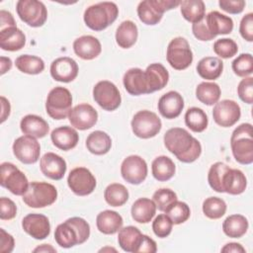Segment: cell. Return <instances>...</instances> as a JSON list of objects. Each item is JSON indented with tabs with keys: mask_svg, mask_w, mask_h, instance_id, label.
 Instances as JSON below:
<instances>
[{
	"mask_svg": "<svg viewBox=\"0 0 253 253\" xmlns=\"http://www.w3.org/2000/svg\"><path fill=\"white\" fill-rule=\"evenodd\" d=\"M164 145L169 152L184 163L196 161L202 153L200 141L182 127L169 128L164 134Z\"/></svg>",
	"mask_w": 253,
	"mask_h": 253,
	"instance_id": "1",
	"label": "cell"
},
{
	"mask_svg": "<svg viewBox=\"0 0 253 253\" xmlns=\"http://www.w3.org/2000/svg\"><path fill=\"white\" fill-rule=\"evenodd\" d=\"M90 236V225L82 217L73 216L58 224L54 231V239L62 248H71L84 243Z\"/></svg>",
	"mask_w": 253,
	"mask_h": 253,
	"instance_id": "2",
	"label": "cell"
},
{
	"mask_svg": "<svg viewBox=\"0 0 253 253\" xmlns=\"http://www.w3.org/2000/svg\"><path fill=\"white\" fill-rule=\"evenodd\" d=\"M119 16V8L114 2H99L89 6L84 12L85 25L96 32H100L112 25Z\"/></svg>",
	"mask_w": 253,
	"mask_h": 253,
	"instance_id": "3",
	"label": "cell"
},
{
	"mask_svg": "<svg viewBox=\"0 0 253 253\" xmlns=\"http://www.w3.org/2000/svg\"><path fill=\"white\" fill-rule=\"evenodd\" d=\"M230 146L233 157L238 163L249 165L253 162V136L251 124H241L232 131Z\"/></svg>",
	"mask_w": 253,
	"mask_h": 253,
	"instance_id": "4",
	"label": "cell"
},
{
	"mask_svg": "<svg viewBox=\"0 0 253 253\" xmlns=\"http://www.w3.org/2000/svg\"><path fill=\"white\" fill-rule=\"evenodd\" d=\"M23 202L30 208L40 209L52 205L57 199L56 188L46 182L34 181L22 196Z\"/></svg>",
	"mask_w": 253,
	"mask_h": 253,
	"instance_id": "5",
	"label": "cell"
},
{
	"mask_svg": "<svg viewBox=\"0 0 253 253\" xmlns=\"http://www.w3.org/2000/svg\"><path fill=\"white\" fill-rule=\"evenodd\" d=\"M72 107V95L70 91L61 86L51 89L46 97L45 111L53 120H64L68 117Z\"/></svg>",
	"mask_w": 253,
	"mask_h": 253,
	"instance_id": "6",
	"label": "cell"
},
{
	"mask_svg": "<svg viewBox=\"0 0 253 253\" xmlns=\"http://www.w3.org/2000/svg\"><path fill=\"white\" fill-rule=\"evenodd\" d=\"M181 1L177 0H144L137 6L139 20L148 26L158 24L166 11L179 6Z\"/></svg>",
	"mask_w": 253,
	"mask_h": 253,
	"instance_id": "7",
	"label": "cell"
},
{
	"mask_svg": "<svg viewBox=\"0 0 253 253\" xmlns=\"http://www.w3.org/2000/svg\"><path fill=\"white\" fill-rule=\"evenodd\" d=\"M166 58L170 66L176 70H184L193 62V52L185 38L177 37L171 40L167 46Z\"/></svg>",
	"mask_w": 253,
	"mask_h": 253,
	"instance_id": "8",
	"label": "cell"
},
{
	"mask_svg": "<svg viewBox=\"0 0 253 253\" xmlns=\"http://www.w3.org/2000/svg\"><path fill=\"white\" fill-rule=\"evenodd\" d=\"M130 125L134 135L143 139L154 137L162 127L159 117L148 110L138 111L133 116Z\"/></svg>",
	"mask_w": 253,
	"mask_h": 253,
	"instance_id": "9",
	"label": "cell"
},
{
	"mask_svg": "<svg viewBox=\"0 0 253 253\" xmlns=\"http://www.w3.org/2000/svg\"><path fill=\"white\" fill-rule=\"evenodd\" d=\"M0 184L16 196H23L30 185L26 175L10 162L0 165Z\"/></svg>",
	"mask_w": 253,
	"mask_h": 253,
	"instance_id": "10",
	"label": "cell"
},
{
	"mask_svg": "<svg viewBox=\"0 0 253 253\" xmlns=\"http://www.w3.org/2000/svg\"><path fill=\"white\" fill-rule=\"evenodd\" d=\"M16 11L19 18L33 28L42 27L47 19V10L42 1L19 0Z\"/></svg>",
	"mask_w": 253,
	"mask_h": 253,
	"instance_id": "11",
	"label": "cell"
},
{
	"mask_svg": "<svg viewBox=\"0 0 253 253\" xmlns=\"http://www.w3.org/2000/svg\"><path fill=\"white\" fill-rule=\"evenodd\" d=\"M95 102L105 111H115L121 105L122 98L118 87L111 81H99L93 88Z\"/></svg>",
	"mask_w": 253,
	"mask_h": 253,
	"instance_id": "12",
	"label": "cell"
},
{
	"mask_svg": "<svg viewBox=\"0 0 253 253\" xmlns=\"http://www.w3.org/2000/svg\"><path fill=\"white\" fill-rule=\"evenodd\" d=\"M67 185L77 196H87L96 188V178L91 171L85 167L72 169L67 177Z\"/></svg>",
	"mask_w": 253,
	"mask_h": 253,
	"instance_id": "13",
	"label": "cell"
},
{
	"mask_svg": "<svg viewBox=\"0 0 253 253\" xmlns=\"http://www.w3.org/2000/svg\"><path fill=\"white\" fill-rule=\"evenodd\" d=\"M12 148L16 158L24 164H34L40 158V142L31 135L25 134L16 138Z\"/></svg>",
	"mask_w": 253,
	"mask_h": 253,
	"instance_id": "14",
	"label": "cell"
},
{
	"mask_svg": "<svg viewBox=\"0 0 253 253\" xmlns=\"http://www.w3.org/2000/svg\"><path fill=\"white\" fill-rule=\"evenodd\" d=\"M121 174L127 183L139 185L147 176V164L142 157L129 155L122 162Z\"/></svg>",
	"mask_w": 253,
	"mask_h": 253,
	"instance_id": "15",
	"label": "cell"
},
{
	"mask_svg": "<svg viewBox=\"0 0 253 253\" xmlns=\"http://www.w3.org/2000/svg\"><path fill=\"white\" fill-rule=\"evenodd\" d=\"M241 117V109L233 100H221L214 104L212 118L215 124L222 127L234 126Z\"/></svg>",
	"mask_w": 253,
	"mask_h": 253,
	"instance_id": "16",
	"label": "cell"
},
{
	"mask_svg": "<svg viewBox=\"0 0 253 253\" xmlns=\"http://www.w3.org/2000/svg\"><path fill=\"white\" fill-rule=\"evenodd\" d=\"M68 119L73 127L79 130H86L96 125L98 113L91 105L82 103L71 109Z\"/></svg>",
	"mask_w": 253,
	"mask_h": 253,
	"instance_id": "17",
	"label": "cell"
},
{
	"mask_svg": "<svg viewBox=\"0 0 253 253\" xmlns=\"http://www.w3.org/2000/svg\"><path fill=\"white\" fill-rule=\"evenodd\" d=\"M22 227L26 233L38 240L46 238L50 233L49 220L42 213H29L24 216Z\"/></svg>",
	"mask_w": 253,
	"mask_h": 253,
	"instance_id": "18",
	"label": "cell"
},
{
	"mask_svg": "<svg viewBox=\"0 0 253 253\" xmlns=\"http://www.w3.org/2000/svg\"><path fill=\"white\" fill-rule=\"evenodd\" d=\"M77 62L68 56L58 57L50 64V75L58 82L69 83L73 81L78 75Z\"/></svg>",
	"mask_w": 253,
	"mask_h": 253,
	"instance_id": "19",
	"label": "cell"
},
{
	"mask_svg": "<svg viewBox=\"0 0 253 253\" xmlns=\"http://www.w3.org/2000/svg\"><path fill=\"white\" fill-rule=\"evenodd\" d=\"M157 107L160 115L165 119H176L184 109V99L177 91H169L160 97Z\"/></svg>",
	"mask_w": 253,
	"mask_h": 253,
	"instance_id": "20",
	"label": "cell"
},
{
	"mask_svg": "<svg viewBox=\"0 0 253 253\" xmlns=\"http://www.w3.org/2000/svg\"><path fill=\"white\" fill-rule=\"evenodd\" d=\"M40 168L45 177L57 181L63 178L67 166L61 156L53 152H46L41 158Z\"/></svg>",
	"mask_w": 253,
	"mask_h": 253,
	"instance_id": "21",
	"label": "cell"
},
{
	"mask_svg": "<svg viewBox=\"0 0 253 253\" xmlns=\"http://www.w3.org/2000/svg\"><path fill=\"white\" fill-rule=\"evenodd\" d=\"M123 83L126 92L132 96L149 94L145 72L137 67L128 69L123 78Z\"/></svg>",
	"mask_w": 253,
	"mask_h": 253,
	"instance_id": "22",
	"label": "cell"
},
{
	"mask_svg": "<svg viewBox=\"0 0 253 253\" xmlns=\"http://www.w3.org/2000/svg\"><path fill=\"white\" fill-rule=\"evenodd\" d=\"M73 50L78 57L84 60H91L101 53L102 45L97 38L86 35L81 36L74 41Z\"/></svg>",
	"mask_w": 253,
	"mask_h": 253,
	"instance_id": "23",
	"label": "cell"
},
{
	"mask_svg": "<svg viewBox=\"0 0 253 253\" xmlns=\"http://www.w3.org/2000/svg\"><path fill=\"white\" fill-rule=\"evenodd\" d=\"M50 139L55 147L67 151L77 145L79 135L73 127L68 126H62L54 128L51 131Z\"/></svg>",
	"mask_w": 253,
	"mask_h": 253,
	"instance_id": "24",
	"label": "cell"
},
{
	"mask_svg": "<svg viewBox=\"0 0 253 253\" xmlns=\"http://www.w3.org/2000/svg\"><path fill=\"white\" fill-rule=\"evenodd\" d=\"M144 72L149 94L155 91H159L167 85L169 80V73L161 63H151L146 67Z\"/></svg>",
	"mask_w": 253,
	"mask_h": 253,
	"instance_id": "25",
	"label": "cell"
},
{
	"mask_svg": "<svg viewBox=\"0 0 253 253\" xmlns=\"http://www.w3.org/2000/svg\"><path fill=\"white\" fill-rule=\"evenodd\" d=\"M206 25L210 33L216 37L218 35L230 34L233 30V21L230 17L219 13L218 11H211L205 16Z\"/></svg>",
	"mask_w": 253,
	"mask_h": 253,
	"instance_id": "26",
	"label": "cell"
},
{
	"mask_svg": "<svg viewBox=\"0 0 253 253\" xmlns=\"http://www.w3.org/2000/svg\"><path fill=\"white\" fill-rule=\"evenodd\" d=\"M20 128L24 134L36 138L44 137L49 130L48 124L42 117L37 115H27L20 123Z\"/></svg>",
	"mask_w": 253,
	"mask_h": 253,
	"instance_id": "27",
	"label": "cell"
},
{
	"mask_svg": "<svg viewBox=\"0 0 253 253\" xmlns=\"http://www.w3.org/2000/svg\"><path fill=\"white\" fill-rule=\"evenodd\" d=\"M26 43L25 34L17 27H10L0 30V47L3 50L17 51Z\"/></svg>",
	"mask_w": 253,
	"mask_h": 253,
	"instance_id": "28",
	"label": "cell"
},
{
	"mask_svg": "<svg viewBox=\"0 0 253 253\" xmlns=\"http://www.w3.org/2000/svg\"><path fill=\"white\" fill-rule=\"evenodd\" d=\"M247 187V179L239 169L229 168L222 178L223 193L229 195H240Z\"/></svg>",
	"mask_w": 253,
	"mask_h": 253,
	"instance_id": "29",
	"label": "cell"
},
{
	"mask_svg": "<svg viewBox=\"0 0 253 253\" xmlns=\"http://www.w3.org/2000/svg\"><path fill=\"white\" fill-rule=\"evenodd\" d=\"M124 220L120 213L115 211L106 210L98 213L96 225L100 232L104 234H115L123 226Z\"/></svg>",
	"mask_w": 253,
	"mask_h": 253,
	"instance_id": "30",
	"label": "cell"
},
{
	"mask_svg": "<svg viewBox=\"0 0 253 253\" xmlns=\"http://www.w3.org/2000/svg\"><path fill=\"white\" fill-rule=\"evenodd\" d=\"M131 217L138 223H148L156 212V205L153 200L139 198L131 206Z\"/></svg>",
	"mask_w": 253,
	"mask_h": 253,
	"instance_id": "31",
	"label": "cell"
},
{
	"mask_svg": "<svg viewBox=\"0 0 253 253\" xmlns=\"http://www.w3.org/2000/svg\"><path fill=\"white\" fill-rule=\"evenodd\" d=\"M142 233L140 230L132 225L123 227L119 230L118 242L120 247L126 252L136 253L137 248L142 239Z\"/></svg>",
	"mask_w": 253,
	"mask_h": 253,
	"instance_id": "32",
	"label": "cell"
},
{
	"mask_svg": "<svg viewBox=\"0 0 253 253\" xmlns=\"http://www.w3.org/2000/svg\"><path fill=\"white\" fill-rule=\"evenodd\" d=\"M223 70V62L215 56H206L197 64L198 74L206 80L217 79Z\"/></svg>",
	"mask_w": 253,
	"mask_h": 253,
	"instance_id": "33",
	"label": "cell"
},
{
	"mask_svg": "<svg viewBox=\"0 0 253 253\" xmlns=\"http://www.w3.org/2000/svg\"><path fill=\"white\" fill-rule=\"evenodd\" d=\"M138 31L136 25L130 21L126 20L120 24L116 31V42L118 45L122 48L131 47L137 40Z\"/></svg>",
	"mask_w": 253,
	"mask_h": 253,
	"instance_id": "34",
	"label": "cell"
},
{
	"mask_svg": "<svg viewBox=\"0 0 253 253\" xmlns=\"http://www.w3.org/2000/svg\"><path fill=\"white\" fill-rule=\"evenodd\" d=\"M111 146L112 139L110 135L103 130H95L87 136L86 147L92 154H106L111 149Z\"/></svg>",
	"mask_w": 253,
	"mask_h": 253,
	"instance_id": "35",
	"label": "cell"
},
{
	"mask_svg": "<svg viewBox=\"0 0 253 253\" xmlns=\"http://www.w3.org/2000/svg\"><path fill=\"white\" fill-rule=\"evenodd\" d=\"M248 226V220L244 215L231 214L224 219L222 223V230L228 237L240 238L247 232Z\"/></svg>",
	"mask_w": 253,
	"mask_h": 253,
	"instance_id": "36",
	"label": "cell"
},
{
	"mask_svg": "<svg viewBox=\"0 0 253 253\" xmlns=\"http://www.w3.org/2000/svg\"><path fill=\"white\" fill-rule=\"evenodd\" d=\"M151 171L153 177L160 182H165L170 180L176 171L175 164L173 160L165 155L156 157L151 164Z\"/></svg>",
	"mask_w": 253,
	"mask_h": 253,
	"instance_id": "37",
	"label": "cell"
},
{
	"mask_svg": "<svg viewBox=\"0 0 253 253\" xmlns=\"http://www.w3.org/2000/svg\"><path fill=\"white\" fill-rule=\"evenodd\" d=\"M180 7L183 18L190 23H198L206 16V6L202 0L181 1Z\"/></svg>",
	"mask_w": 253,
	"mask_h": 253,
	"instance_id": "38",
	"label": "cell"
},
{
	"mask_svg": "<svg viewBox=\"0 0 253 253\" xmlns=\"http://www.w3.org/2000/svg\"><path fill=\"white\" fill-rule=\"evenodd\" d=\"M220 87L214 82H202L196 88L197 99L207 106L216 104L220 98Z\"/></svg>",
	"mask_w": 253,
	"mask_h": 253,
	"instance_id": "39",
	"label": "cell"
},
{
	"mask_svg": "<svg viewBox=\"0 0 253 253\" xmlns=\"http://www.w3.org/2000/svg\"><path fill=\"white\" fill-rule=\"evenodd\" d=\"M15 65L21 72L30 75L40 74L44 69L43 60L39 56L30 54H22L18 56L15 60Z\"/></svg>",
	"mask_w": 253,
	"mask_h": 253,
	"instance_id": "40",
	"label": "cell"
},
{
	"mask_svg": "<svg viewBox=\"0 0 253 253\" xmlns=\"http://www.w3.org/2000/svg\"><path fill=\"white\" fill-rule=\"evenodd\" d=\"M185 124L194 132H202L208 126L209 119L204 110L198 107H192L185 114Z\"/></svg>",
	"mask_w": 253,
	"mask_h": 253,
	"instance_id": "41",
	"label": "cell"
},
{
	"mask_svg": "<svg viewBox=\"0 0 253 253\" xmlns=\"http://www.w3.org/2000/svg\"><path fill=\"white\" fill-rule=\"evenodd\" d=\"M104 198L108 205L112 207H121L127 202L128 191L123 184L113 183L105 189Z\"/></svg>",
	"mask_w": 253,
	"mask_h": 253,
	"instance_id": "42",
	"label": "cell"
},
{
	"mask_svg": "<svg viewBox=\"0 0 253 253\" xmlns=\"http://www.w3.org/2000/svg\"><path fill=\"white\" fill-rule=\"evenodd\" d=\"M226 211L225 202L217 197L207 198L203 203V212L211 219H218Z\"/></svg>",
	"mask_w": 253,
	"mask_h": 253,
	"instance_id": "43",
	"label": "cell"
},
{
	"mask_svg": "<svg viewBox=\"0 0 253 253\" xmlns=\"http://www.w3.org/2000/svg\"><path fill=\"white\" fill-rule=\"evenodd\" d=\"M228 169L229 166L223 162H215L211 166L208 174V182L213 191L217 193H223L222 178Z\"/></svg>",
	"mask_w": 253,
	"mask_h": 253,
	"instance_id": "44",
	"label": "cell"
},
{
	"mask_svg": "<svg viewBox=\"0 0 253 253\" xmlns=\"http://www.w3.org/2000/svg\"><path fill=\"white\" fill-rule=\"evenodd\" d=\"M166 214L170 217L173 224H181L188 220L191 215V210L189 206L181 201L174 202L166 211Z\"/></svg>",
	"mask_w": 253,
	"mask_h": 253,
	"instance_id": "45",
	"label": "cell"
},
{
	"mask_svg": "<svg viewBox=\"0 0 253 253\" xmlns=\"http://www.w3.org/2000/svg\"><path fill=\"white\" fill-rule=\"evenodd\" d=\"M232 70L239 77H248L253 72V57L251 53H241L232 61Z\"/></svg>",
	"mask_w": 253,
	"mask_h": 253,
	"instance_id": "46",
	"label": "cell"
},
{
	"mask_svg": "<svg viewBox=\"0 0 253 253\" xmlns=\"http://www.w3.org/2000/svg\"><path fill=\"white\" fill-rule=\"evenodd\" d=\"M152 200L156 205V209L161 211H165L174 202L177 201V195L171 189L161 188L154 192Z\"/></svg>",
	"mask_w": 253,
	"mask_h": 253,
	"instance_id": "47",
	"label": "cell"
},
{
	"mask_svg": "<svg viewBox=\"0 0 253 253\" xmlns=\"http://www.w3.org/2000/svg\"><path fill=\"white\" fill-rule=\"evenodd\" d=\"M213 51L221 58H230L238 51L237 43L231 39H219L213 43Z\"/></svg>",
	"mask_w": 253,
	"mask_h": 253,
	"instance_id": "48",
	"label": "cell"
},
{
	"mask_svg": "<svg viewBox=\"0 0 253 253\" xmlns=\"http://www.w3.org/2000/svg\"><path fill=\"white\" fill-rule=\"evenodd\" d=\"M173 222L166 213L158 214L152 222V230L159 238L167 237L172 231Z\"/></svg>",
	"mask_w": 253,
	"mask_h": 253,
	"instance_id": "49",
	"label": "cell"
},
{
	"mask_svg": "<svg viewBox=\"0 0 253 253\" xmlns=\"http://www.w3.org/2000/svg\"><path fill=\"white\" fill-rule=\"evenodd\" d=\"M237 94L241 101L246 104L251 105L253 103V78L251 76L244 77L238 86H237Z\"/></svg>",
	"mask_w": 253,
	"mask_h": 253,
	"instance_id": "50",
	"label": "cell"
},
{
	"mask_svg": "<svg viewBox=\"0 0 253 253\" xmlns=\"http://www.w3.org/2000/svg\"><path fill=\"white\" fill-rule=\"evenodd\" d=\"M17 214V207L9 198L2 197L0 199V218L2 220H10Z\"/></svg>",
	"mask_w": 253,
	"mask_h": 253,
	"instance_id": "51",
	"label": "cell"
},
{
	"mask_svg": "<svg viewBox=\"0 0 253 253\" xmlns=\"http://www.w3.org/2000/svg\"><path fill=\"white\" fill-rule=\"evenodd\" d=\"M239 33L245 41L250 42L253 41V13L243 16L239 25Z\"/></svg>",
	"mask_w": 253,
	"mask_h": 253,
	"instance_id": "52",
	"label": "cell"
},
{
	"mask_svg": "<svg viewBox=\"0 0 253 253\" xmlns=\"http://www.w3.org/2000/svg\"><path fill=\"white\" fill-rule=\"evenodd\" d=\"M244 0H219L218 5L221 10L229 14H240L245 7Z\"/></svg>",
	"mask_w": 253,
	"mask_h": 253,
	"instance_id": "53",
	"label": "cell"
},
{
	"mask_svg": "<svg viewBox=\"0 0 253 253\" xmlns=\"http://www.w3.org/2000/svg\"><path fill=\"white\" fill-rule=\"evenodd\" d=\"M192 31H193L194 36L200 41H204V42L205 41H211V40H213L215 38L214 36H212L210 33V31H209V29L206 25L205 18L202 21L193 24Z\"/></svg>",
	"mask_w": 253,
	"mask_h": 253,
	"instance_id": "54",
	"label": "cell"
},
{
	"mask_svg": "<svg viewBox=\"0 0 253 253\" xmlns=\"http://www.w3.org/2000/svg\"><path fill=\"white\" fill-rule=\"evenodd\" d=\"M15 246L14 237L6 232L3 228H0V252L11 253Z\"/></svg>",
	"mask_w": 253,
	"mask_h": 253,
	"instance_id": "55",
	"label": "cell"
},
{
	"mask_svg": "<svg viewBox=\"0 0 253 253\" xmlns=\"http://www.w3.org/2000/svg\"><path fill=\"white\" fill-rule=\"evenodd\" d=\"M157 251L156 242L149 236L143 234L136 253H155Z\"/></svg>",
	"mask_w": 253,
	"mask_h": 253,
	"instance_id": "56",
	"label": "cell"
},
{
	"mask_svg": "<svg viewBox=\"0 0 253 253\" xmlns=\"http://www.w3.org/2000/svg\"><path fill=\"white\" fill-rule=\"evenodd\" d=\"M10 27H16V22L14 20L13 15L5 10L0 11V30L10 28Z\"/></svg>",
	"mask_w": 253,
	"mask_h": 253,
	"instance_id": "57",
	"label": "cell"
},
{
	"mask_svg": "<svg viewBox=\"0 0 253 253\" xmlns=\"http://www.w3.org/2000/svg\"><path fill=\"white\" fill-rule=\"evenodd\" d=\"M220 251L223 253H245V248L239 243L229 242L225 244Z\"/></svg>",
	"mask_w": 253,
	"mask_h": 253,
	"instance_id": "58",
	"label": "cell"
},
{
	"mask_svg": "<svg viewBox=\"0 0 253 253\" xmlns=\"http://www.w3.org/2000/svg\"><path fill=\"white\" fill-rule=\"evenodd\" d=\"M1 108H2L1 123H4L6 121V119L9 117L10 111H11L10 103H9V101L4 96H1Z\"/></svg>",
	"mask_w": 253,
	"mask_h": 253,
	"instance_id": "59",
	"label": "cell"
},
{
	"mask_svg": "<svg viewBox=\"0 0 253 253\" xmlns=\"http://www.w3.org/2000/svg\"><path fill=\"white\" fill-rule=\"evenodd\" d=\"M0 67H1V74H5L7 71H9L12 67V60L9 57L1 56L0 58Z\"/></svg>",
	"mask_w": 253,
	"mask_h": 253,
	"instance_id": "60",
	"label": "cell"
},
{
	"mask_svg": "<svg viewBox=\"0 0 253 253\" xmlns=\"http://www.w3.org/2000/svg\"><path fill=\"white\" fill-rule=\"evenodd\" d=\"M34 252H56V249L53 248L50 244H42L35 248Z\"/></svg>",
	"mask_w": 253,
	"mask_h": 253,
	"instance_id": "61",
	"label": "cell"
},
{
	"mask_svg": "<svg viewBox=\"0 0 253 253\" xmlns=\"http://www.w3.org/2000/svg\"><path fill=\"white\" fill-rule=\"evenodd\" d=\"M104 251H117L115 248H110V247H105V248H102L99 250V252H104Z\"/></svg>",
	"mask_w": 253,
	"mask_h": 253,
	"instance_id": "62",
	"label": "cell"
}]
</instances>
